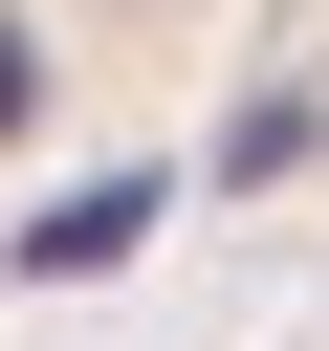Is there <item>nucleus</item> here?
Here are the masks:
<instances>
[{"label":"nucleus","instance_id":"nucleus-1","mask_svg":"<svg viewBox=\"0 0 329 351\" xmlns=\"http://www.w3.org/2000/svg\"><path fill=\"white\" fill-rule=\"evenodd\" d=\"M132 241H154V176H88V197H44V219H22V285H110Z\"/></svg>","mask_w":329,"mask_h":351},{"label":"nucleus","instance_id":"nucleus-2","mask_svg":"<svg viewBox=\"0 0 329 351\" xmlns=\"http://www.w3.org/2000/svg\"><path fill=\"white\" fill-rule=\"evenodd\" d=\"M22 110H44V44H22V0H0V132H22Z\"/></svg>","mask_w":329,"mask_h":351}]
</instances>
